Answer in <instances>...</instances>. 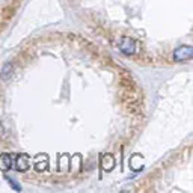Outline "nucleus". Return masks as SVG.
<instances>
[{"mask_svg":"<svg viewBox=\"0 0 193 193\" xmlns=\"http://www.w3.org/2000/svg\"><path fill=\"white\" fill-rule=\"evenodd\" d=\"M193 57V48L190 45H180L174 51V59L177 62H186Z\"/></svg>","mask_w":193,"mask_h":193,"instance_id":"nucleus-1","label":"nucleus"},{"mask_svg":"<svg viewBox=\"0 0 193 193\" xmlns=\"http://www.w3.org/2000/svg\"><path fill=\"white\" fill-rule=\"evenodd\" d=\"M119 50H121V53H124L127 56H133L137 50L136 41L133 38H130V36H122L121 42H119Z\"/></svg>","mask_w":193,"mask_h":193,"instance_id":"nucleus-2","label":"nucleus"},{"mask_svg":"<svg viewBox=\"0 0 193 193\" xmlns=\"http://www.w3.org/2000/svg\"><path fill=\"white\" fill-rule=\"evenodd\" d=\"M15 169L20 172H24L29 169V157L24 154H20L15 160Z\"/></svg>","mask_w":193,"mask_h":193,"instance_id":"nucleus-3","label":"nucleus"},{"mask_svg":"<svg viewBox=\"0 0 193 193\" xmlns=\"http://www.w3.org/2000/svg\"><path fill=\"white\" fill-rule=\"evenodd\" d=\"M12 71H14V65H12L11 62L5 64L3 68H2V74H0L2 80H9V77L12 76Z\"/></svg>","mask_w":193,"mask_h":193,"instance_id":"nucleus-4","label":"nucleus"},{"mask_svg":"<svg viewBox=\"0 0 193 193\" xmlns=\"http://www.w3.org/2000/svg\"><path fill=\"white\" fill-rule=\"evenodd\" d=\"M0 164H2L3 171H9L12 167V157L8 154H2L0 155Z\"/></svg>","mask_w":193,"mask_h":193,"instance_id":"nucleus-5","label":"nucleus"},{"mask_svg":"<svg viewBox=\"0 0 193 193\" xmlns=\"http://www.w3.org/2000/svg\"><path fill=\"white\" fill-rule=\"evenodd\" d=\"M8 181H9V184H11L12 189H15V190H21V187H20L17 183H14V180H8Z\"/></svg>","mask_w":193,"mask_h":193,"instance_id":"nucleus-6","label":"nucleus"}]
</instances>
